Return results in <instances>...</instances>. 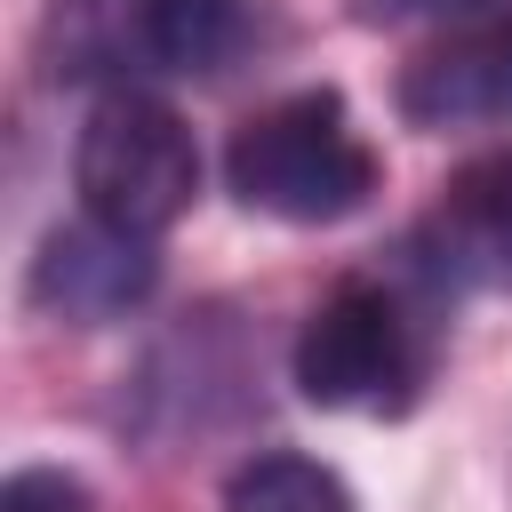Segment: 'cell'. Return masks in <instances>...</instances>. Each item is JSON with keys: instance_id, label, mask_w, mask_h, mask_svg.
I'll return each mask as SVG.
<instances>
[{"instance_id": "cell-1", "label": "cell", "mask_w": 512, "mask_h": 512, "mask_svg": "<svg viewBox=\"0 0 512 512\" xmlns=\"http://www.w3.org/2000/svg\"><path fill=\"white\" fill-rule=\"evenodd\" d=\"M224 184L240 208L280 216V224H336L352 208H368L376 192V152L352 128L336 88H304L280 96L264 112H248L224 144Z\"/></svg>"}, {"instance_id": "cell-2", "label": "cell", "mask_w": 512, "mask_h": 512, "mask_svg": "<svg viewBox=\"0 0 512 512\" xmlns=\"http://www.w3.org/2000/svg\"><path fill=\"white\" fill-rule=\"evenodd\" d=\"M72 184H80L88 216L160 240L192 208V192H200V144H192V128L160 96L112 88V96H96V112L80 128Z\"/></svg>"}, {"instance_id": "cell-3", "label": "cell", "mask_w": 512, "mask_h": 512, "mask_svg": "<svg viewBox=\"0 0 512 512\" xmlns=\"http://www.w3.org/2000/svg\"><path fill=\"white\" fill-rule=\"evenodd\" d=\"M424 384V344L408 304L384 280H344L320 296V312L296 336V392L312 408H360L400 416Z\"/></svg>"}, {"instance_id": "cell-4", "label": "cell", "mask_w": 512, "mask_h": 512, "mask_svg": "<svg viewBox=\"0 0 512 512\" xmlns=\"http://www.w3.org/2000/svg\"><path fill=\"white\" fill-rule=\"evenodd\" d=\"M232 40V0H64L56 8V80H152L208 72Z\"/></svg>"}, {"instance_id": "cell-5", "label": "cell", "mask_w": 512, "mask_h": 512, "mask_svg": "<svg viewBox=\"0 0 512 512\" xmlns=\"http://www.w3.org/2000/svg\"><path fill=\"white\" fill-rule=\"evenodd\" d=\"M160 280V256L144 232H120L104 216H80V224H56L32 256V312L64 320V328H104V320H128Z\"/></svg>"}, {"instance_id": "cell-6", "label": "cell", "mask_w": 512, "mask_h": 512, "mask_svg": "<svg viewBox=\"0 0 512 512\" xmlns=\"http://www.w3.org/2000/svg\"><path fill=\"white\" fill-rule=\"evenodd\" d=\"M408 264L424 288H496L512 296V152L456 168L432 216L408 232Z\"/></svg>"}, {"instance_id": "cell-7", "label": "cell", "mask_w": 512, "mask_h": 512, "mask_svg": "<svg viewBox=\"0 0 512 512\" xmlns=\"http://www.w3.org/2000/svg\"><path fill=\"white\" fill-rule=\"evenodd\" d=\"M392 104L408 128H432V136L512 120V24H480V32H456L424 56H408Z\"/></svg>"}, {"instance_id": "cell-8", "label": "cell", "mask_w": 512, "mask_h": 512, "mask_svg": "<svg viewBox=\"0 0 512 512\" xmlns=\"http://www.w3.org/2000/svg\"><path fill=\"white\" fill-rule=\"evenodd\" d=\"M224 512H352V488L296 448H264L224 480Z\"/></svg>"}, {"instance_id": "cell-9", "label": "cell", "mask_w": 512, "mask_h": 512, "mask_svg": "<svg viewBox=\"0 0 512 512\" xmlns=\"http://www.w3.org/2000/svg\"><path fill=\"white\" fill-rule=\"evenodd\" d=\"M352 24H376V32H400V24H472L504 0H344Z\"/></svg>"}, {"instance_id": "cell-10", "label": "cell", "mask_w": 512, "mask_h": 512, "mask_svg": "<svg viewBox=\"0 0 512 512\" xmlns=\"http://www.w3.org/2000/svg\"><path fill=\"white\" fill-rule=\"evenodd\" d=\"M0 512H96V504H88V488H80L72 472H56V464H32V472H8V488H0Z\"/></svg>"}]
</instances>
